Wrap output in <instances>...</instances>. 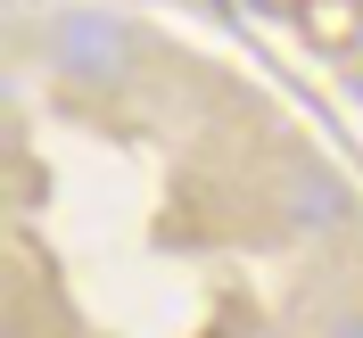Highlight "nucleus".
<instances>
[{"instance_id": "nucleus-1", "label": "nucleus", "mask_w": 363, "mask_h": 338, "mask_svg": "<svg viewBox=\"0 0 363 338\" xmlns=\"http://www.w3.org/2000/svg\"><path fill=\"white\" fill-rule=\"evenodd\" d=\"M58 58H67L74 74H116L124 67V50H116V33L99 17H74V25H58Z\"/></svg>"}, {"instance_id": "nucleus-2", "label": "nucleus", "mask_w": 363, "mask_h": 338, "mask_svg": "<svg viewBox=\"0 0 363 338\" xmlns=\"http://www.w3.org/2000/svg\"><path fill=\"white\" fill-rule=\"evenodd\" d=\"M297 215H306V223H314V215H339V190L314 181V174H297Z\"/></svg>"}, {"instance_id": "nucleus-3", "label": "nucleus", "mask_w": 363, "mask_h": 338, "mask_svg": "<svg viewBox=\"0 0 363 338\" xmlns=\"http://www.w3.org/2000/svg\"><path fill=\"white\" fill-rule=\"evenodd\" d=\"M330 338H363V322H339V330H330Z\"/></svg>"}]
</instances>
